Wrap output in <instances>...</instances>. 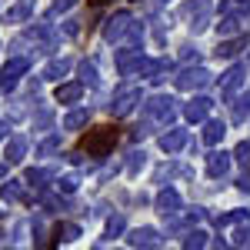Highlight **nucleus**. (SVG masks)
I'll list each match as a JSON object with an SVG mask.
<instances>
[{
    "instance_id": "2",
    "label": "nucleus",
    "mask_w": 250,
    "mask_h": 250,
    "mask_svg": "<svg viewBox=\"0 0 250 250\" xmlns=\"http://www.w3.org/2000/svg\"><path fill=\"white\" fill-rule=\"evenodd\" d=\"M87 3H90V7H104L107 0H87Z\"/></svg>"
},
{
    "instance_id": "1",
    "label": "nucleus",
    "mask_w": 250,
    "mask_h": 250,
    "mask_svg": "<svg viewBox=\"0 0 250 250\" xmlns=\"http://www.w3.org/2000/svg\"><path fill=\"white\" fill-rule=\"evenodd\" d=\"M117 137H120V130H117V127H110V124L94 127V130H87V134H83V140H80V150H87L90 157H107L110 150H114Z\"/></svg>"
}]
</instances>
